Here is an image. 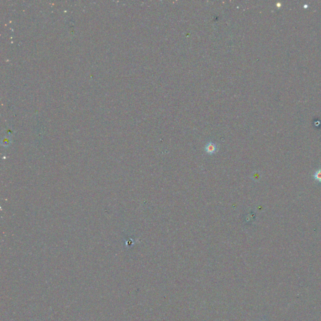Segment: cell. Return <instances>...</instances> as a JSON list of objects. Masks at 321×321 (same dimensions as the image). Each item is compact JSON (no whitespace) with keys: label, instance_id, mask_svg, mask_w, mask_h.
Returning <instances> with one entry per match:
<instances>
[{"label":"cell","instance_id":"obj_2","mask_svg":"<svg viewBox=\"0 0 321 321\" xmlns=\"http://www.w3.org/2000/svg\"><path fill=\"white\" fill-rule=\"evenodd\" d=\"M313 177H314V179L317 181L321 182V168H320L316 171V172H315V174L313 175Z\"/></svg>","mask_w":321,"mask_h":321},{"label":"cell","instance_id":"obj_1","mask_svg":"<svg viewBox=\"0 0 321 321\" xmlns=\"http://www.w3.org/2000/svg\"><path fill=\"white\" fill-rule=\"evenodd\" d=\"M204 150L208 154H213L218 150L217 145L213 142H209L206 144Z\"/></svg>","mask_w":321,"mask_h":321}]
</instances>
